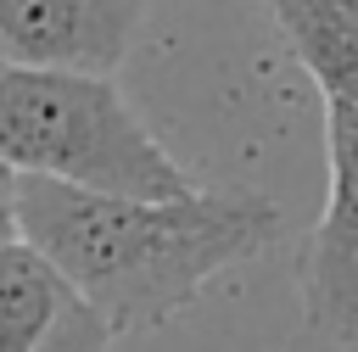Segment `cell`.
<instances>
[{
  "label": "cell",
  "mask_w": 358,
  "mask_h": 352,
  "mask_svg": "<svg viewBox=\"0 0 358 352\" xmlns=\"http://www.w3.org/2000/svg\"><path fill=\"white\" fill-rule=\"evenodd\" d=\"M17 229L112 335H145L179 318L207 279L257 257L280 235V207L252 190L106 196L22 173Z\"/></svg>",
  "instance_id": "obj_1"
},
{
  "label": "cell",
  "mask_w": 358,
  "mask_h": 352,
  "mask_svg": "<svg viewBox=\"0 0 358 352\" xmlns=\"http://www.w3.org/2000/svg\"><path fill=\"white\" fill-rule=\"evenodd\" d=\"M0 156L106 196H185L196 179L123 101L112 73L0 67Z\"/></svg>",
  "instance_id": "obj_2"
},
{
  "label": "cell",
  "mask_w": 358,
  "mask_h": 352,
  "mask_svg": "<svg viewBox=\"0 0 358 352\" xmlns=\"http://www.w3.org/2000/svg\"><path fill=\"white\" fill-rule=\"evenodd\" d=\"M285 45L324 101V212L302 251V313L330 341H358V0H268Z\"/></svg>",
  "instance_id": "obj_3"
},
{
  "label": "cell",
  "mask_w": 358,
  "mask_h": 352,
  "mask_svg": "<svg viewBox=\"0 0 358 352\" xmlns=\"http://www.w3.org/2000/svg\"><path fill=\"white\" fill-rule=\"evenodd\" d=\"M151 0H0L6 67L117 73Z\"/></svg>",
  "instance_id": "obj_4"
},
{
  "label": "cell",
  "mask_w": 358,
  "mask_h": 352,
  "mask_svg": "<svg viewBox=\"0 0 358 352\" xmlns=\"http://www.w3.org/2000/svg\"><path fill=\"white\" fill-rule=\"evenodd\" d=\"M67 302V279L28 240L0 246V352H34Z\"/></svg>",
  "instance_id": "obj_5"
},
{
  "label": "cell",
  "mask_w": 358,
  "mask_h": 352,
  "mask_svg": "<svg viewBox=\"0 0 358 352\" xmlns=\"http://www.w3.org/2000/svg\"><path fill=\"white\" fill-rule=\"evenodd\" d=\"M112 324L95 313V307H84L78 296L56 313V324L45 330V341L34 346V352H112Z\"/></svg>",
  "instance_id": "obj_6"
},
{
  "label": "cell",
  "mask_w": 358,
  "mask_h": 352,
  "mask_svg": "<svg viewBox=\"0 0 358 352\" xmlns=\"http://www.w3.org/2000/svg\"><path fill=\"white\" fill-rule=\"evenodd\" d=\"M17 184H22V173L0 156V246L6 240H22V229H17Z\"/></svg>",
  "instance_id": "obj_7"
},
{
  "label": "cell",
  "mask_w": 358,
  "mask_h": 352,
  "mask_svg": "<svg viewBox=\"0 0 358 352\" xmlns=\"http://www.w3.org/2000/svg\"><path fill=\"white\" fill-rule=\"evenodd\" d=\"M0 67H6V61H0Z\"/></svg>",
  "instance_id": "obj_8"
}]
</instances>
